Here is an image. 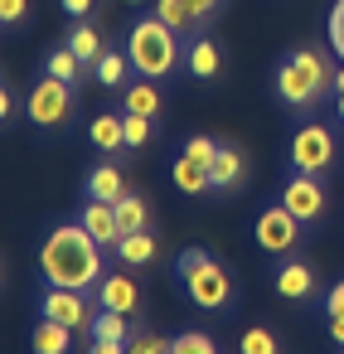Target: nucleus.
I'll return each instance as SVG.
<instances>
[{
    "label": "nucleus",
    "mask_w": 344,
    "mask_h": 354,
    "mask_svg": "<svg viewBox=\"0 0 344 354\" xmlns=\"http://www.w3.org/2000/svg\"><path fill=\"white\" fill-rule=\"evenodd\" d=\"M102 243L83 228V223H59L44 248H39V277L44 286H73V291H93L107 272H102Z\"/></svg>",
    "instance_id": "f257e3e1"
},
{
    "label": "nucleus",
    "mask_w": 344,
    "mask_h": 354,
    "mask_svg": "<svg viewBox=\"0 0 344 354\" xmlns=\"http://www.w3.org/2000/svg\"><path fill=\"white\" fill-rule=\"evenodd\" d=\"M175 281L189 306L199 310H233V277L209 248H184L175 262Z\"/></svg>",
    "instance_id": "f03ea898"
},
{
    "label": "nucleus",
    "mask_w": 344,
    "mask_h": 354,
    "mask_svg": "<svg viewBox=\"0 0 344 354\" xmlns=\"http://www.w3.org/2000/svg\"><path fill=\"white\" fill-rule=\"evenodd\" d=\"M329 88H334V68H329V59L315 54V49H291V54L276 64V97H281L291 112L315 107Z\"/></svg>",
    "instance_id": "7ed1b4c3"
},
{
    "label": "nucleus",
    "mask_w": 344,
    "mask_h": 354,
    "mask_svg": "<svg viewBox=\"0 0 344 354\" xmlns=\"http://www.w3.org/2000/svg\"><path fill=\"white\" fill-rule=\"evenodd\" d=\"M126 54H131V68L141 78H155V83L180 68V39L160 15H146L126 30Z\"/></svg>",
    "instance_id": "20e7f679"
},
{
    "label": "nucleus",
    "mask_w": 344,
    "mask_h": 354,
    "mask_svg": "<svg viewBox=\"0 0 344 354\" xmlns=\"http://www.w3.org/2000/svg\"><path fill=\"white\" fill-rule=\"evenodd\" d=\"M25 112H30V122H35V127H44V131L64 127V122H68V112H73V83H64V78H54V73L35 78Z\"/></svg>",
    "instance_id": "39448f33"
},
{
    "label": "nucleus",
    "mask_w": 344,
    "mask_h": 354,
    "mask_svg": "<svg viewBox=\"0 0 344 354\" xmlns=\"http://www.w3.org/2000/svg\"><path fill=\"white\" fill-rule=\"evenodd\" d=\"M334 165V131L320 127V122H305L296 136H291V170H305V175H320Z\"/></svg>",
    "instance_id": "423d86ee"
},
{
    "label": "nucleus",
    "mask_w": 344,
    "mask_h": 354,
    "mask_svg": "<svg viewBox=\"0 0 344 354\" xmlns=\"http://www.w3.org/2000/svg\"><path fill=\"white\" fill-rule=\"evenodd\" d=\"M252 238H257L262 252H296V243H300V218H296L286 204H267V209L257 214V223H252Z\"/></svg>",
    "instance_id": "0eeeda50"
},
{
    "label": "nucleus",
    "mask_w": 344,
    "mask_h": 354,
    "mask_svg": "<svg viewBox=\"0 0 344 354\" xmlns=\"http://www.w3.org/2000/svg\"><path fill=\"white\" fill-rule=\"evenodd\" d=\"M281 204H286L300 223H320V218H325V209H329V194H325L320 175L291 170V180L281 185Z\"/></svg>",
    "instance_id": "6e6552de"
},
{
    "label": "nucleus",
    "mask_w": 344,
    "mask_h": 354,
    "mask_svg": "<svg viewBox=\"0 0 344 354\" xmlns=\"http://www.w3.org/2000/svg\"><path fill=\"white\" fill-rule=\"evenodd\" d=\"M39 315L68 325V330H88L93 325V306H88V291H73V286H44L39 291Z\"/></svg>",
    "instance_id": "1a4fd4ad"
},
{
    "label": "nucleus",
    "mask_w": 344,
    "mask_h": 354,
    "mask_svg": "<svg viewBox=\"0 0 344 354\" xmlns=\"http://www.w3.org/2000/svg\"><path fill=\"white\" fill-rule=\"evenodd\" d=\"M218 0H155V15L170 25V30H194L204 20H213Z\"/></svg>",
    "instance_id": "9d476101"
},
{
    "label": "nucleus",
    "mask_w": 344,
    "mask_h": 354,
    "mask_svg": "<svg viewBox=\"0 0 344 354\" xmlns=\"http://www.w3.org/2000/svg\"><path fill=\"white\" fill-rule=\"evenodd\" d=\"M78 223L102 243V248H117L126 233H122V223H117V204H102V199H88L83 204V214H78Z\"/></svg>",
    "instance_id": "9b49d317"
},
{
    "label": "nucleus",
    "mask_w": 344,
    "mask_h": 354,
    "mask_svg": "<svg viewBox=\"0 0 344 354\" xmlns=\"http://www.w3.org/2000/svg\"><path fill=\"white\" fill-rule=\"evenodd\" d=\"M97 301H102L107 310H122V315H131V310L141 306V291H136V281H131L126 272H107V277L97 281Z\"/></svg>",
    "instance_id": "f8f14e48"
},
{
    "label": "nucleus",
    "mask_w": 344,
    "mask_h": 354,
    "mask_svg": "<svg viewBox=\"0 0 344 354\" xmlns=\"http://www.w3.org/2000/svg\"><path fill=\"white\" fill-rule=\"evenodd\" d=\"M73 335H78V330H68V325L39 315L35 330H30V349H35V354H73Z\"/></svg>",
    "instance_id": "ddd939ff"
},
{
    "label": "nucleus",
    "mask_w": 344,
    "mask_h": 354,
    "mask_svg": "<svg viewBox=\"0 0 344 354\" xmlns=\"http://www.w3.org/2000/svg\"><path fill=\"white\" fill-rule=\"evenodd\" d=\"M276 291H281L286 301H310V296H315V272H310L305 262H281Z\"/></svg>",
    "instance_id": "4468645a"
},
{
    "label": "nucleus",
    "mask_w": 344,
    "mask_h": 354,
    "mask_svg": "<svg viewBox=\"0 0 344 354\" xmlns=\"http://www.w3.org/2000/svg\"><path fill=\"white\" fill-rule=\"evenodd\" d=\"M88 141H93L97 151H131V146H126V117H112V112L93 117Z\"/></svg>",
    "instance_id": "2eb2a0df"
},
{
    "label": "nucleus",
    "mask_w": 344,
    "mask_h": 354,
    "mask_svg": "<svg viewBox=\"0 0 344 354\" xmlns=\"http://www.w3.org/2000/svg\"><path fill=\"white\" fill-rule=\"evenodd\" d=\"M88 199H102V204L126 199V175H122L117 165H97V170H88Z\"/></svg>",
    "instance_id": "dca6fc26"
},
{
    "label": "nucleus",
    "mask_w": 344,
    "mask_h": 354,
    "mask_svg": "<svg viewBox=\"0 0 344 354\" xmlns=\"http://www.w3.org/2000/svg\"><path fill=\"white\" fill-rule=\"evenodd\" d=\"M170 180H175V189H184V194H209V189H213V170H209V165H194L189 156L175 160Z\"/></svg>",
    "instance_id": "f3484780"
},
{
    "label": "nucleus",
    "mask_w": 344,
    "mask_h": 354,
    "mask_svg": "<svg viewBox=\"0 0 344 354\" xmlns=\"http://www.w3.org/2000/svg\"><path fill=\"white\" fill-rule=\"evenodd\" d=\"M112 252H117L122 267H146V262H155V233H146V228L141 233H126Z\"/></svg>",
    "instance_id": "a211bd4d"
},
{
    "label": "nucleus",
    "mask_w": 344,
    "mask_h": 354,
    "mask_svg": "<svg viewBox=\"0 0 344 354\" xmlns=\"http://www.w3.org/2000/svg\"><path fill=\"white\" fill-rule=\"evenodd\" d=\"M218 68H223V49L213 39H194L189 44V73L199 83H209V78H218Z\"/></svg>",
    "instance_id": "6ab92c4d"
},
{
    "label": "nucleus",
    "mask_w": 344,
    "mask_h": 354,
    "mask_svg": "<svg viewBox=\"0 0 344 354\" xmlns=\"http://www.w3.org/2000/svg\"><path fill=\"white\" fill-rule=\"evenodd\" d=\"M213 189H238V180H242V151L238 146H218V156H213Z\"/></svg>",
    "instance_id": "aec40b11"
},
{
    "label": "nucleus",
    "mask_w": 344,
    "mask_h": 354,
    "mask_svg": "<svg viewBox=\"0 0 344 354\" xmlns=\"http://www.w3.org/2000/svg\"><path fill=\"white\" fill-rule=\"evenodd\" d=\"M122 112L155 117V112H160V88H155V78H146V83H131V88H126V97H122Z\"/></svg>",
    "instance_id": "412c9836"
},
{
    "label": "nucleus",
    "mask_w": 344,
    "mask_h": 354,
    "mask_svg": "<svg viewBox=\"0 0 344 354\" xmlns=\"http://www.w3.org/2000/svg\"><path fill=\"white\" fill-rule=\"evenodd\" d=\"M88 335L93 339H131V315H122V310H97L93 315V325H88Z\"/></svg>",
    "instance_id": "4be33fe9"
},
{
    "label": "nucleus",
    "mask_w": 344,
    "mask_h": 354,
    "mask_svg": "<svg viewBox=\"0 0 344 354\" xmlns=\"http://www.w3.org/2000/svg\"><path fill=\"white\" fill-rule=\"evenodd\" d=\"M83 68H88V64H83V59H78L68 44H64V49H54V54L44 59V73H54V78H64V83H73V88H78Z\"/></svg>",
    "instance_id": "5701e85b"
},
{
    "label": "nucleus",
    "mask_w": 344,
    "mask_h": 354,
    "mask_svg": "<svg viewBox=\"0 0 344 354\" xmlns=\"http://www.w3.org/2000/svg\"><path fill=\"white\" fill-rule=\"evenodd\" d=\"M126 68H131V54H117V49L93 64V73H97L102 88H126Z\"/></svg>",
    "instance_id": "b1692460"
},
{
    "label": "nucleus",
    "mask_w": 344,
    "mask_h": 354,
    "mask_svg": "<svg viewBox=\"0 0 344 354\" xmlns=\"http://www.w3.org/2000/svg\"><path fill=\"white\" fill-rule=\"evenodd\" d=\"M68 49H73V54H78V59H83V64H88V68H93V64H97V59H102V54H107V49H102V39H97V30H93V25H78V30H73V35H68Z\"/></svg>",
    "instance_id": "393cba45"
},
{
    "label": "nucleus",
    "mask_w": 344,
    "mask_h": 354,
    "mask_svg": "<svg viewBox=\"0 0 344 354\" xmlns=\"http://www.w3.org/2000/svg\"><path fill=\"white\" fill-rule=\"evenodd\" d=\"M146 218H151V209H146V199H141V194L117 199V223H122V233H141V228H146Z\"/></svg>",
    "instance_id": "a878e982"
},
{
    "label": "nucleus",
    "mask_w": 344,
    "mask_h": 354,
    "mask_svg": "<svg viewBox=\"0 0 344 354\" xmlns=\"http://www.w3.org/2000/svg\"><path fill=\"white\" fill-rule=\"evenodd\" d=\"M238 354H281V339H276V330H267V325H252V330H242V339H238Z\"/></svg>",
    "instance_id": "bb28decb"
},
{
    "label": "nucleus",
    "mask_w": 344,
    "mask_h": 354,
    "mask_svg": "<svg viewBox=\"0 0 344 354\" xmlns=\"http://www.w3.org/2000/svg\"><path fill=\"white\" fill-rule=\"evenodd\" d=\"M170 354H218V344L204 335V330H184L170 339Z\"/></svg>",
    "instance_id": "cd10ccee"
},
{
    "label": "nucleus",
    "mask_w": 344,
    "mask_h": 354,
    "mask_svg": "<svg viewBox=\"0 0 344 354\" xmlns=\"http://www.w3.org/2000/svg\"><path fill=\"white\" fill-rule=\"evenodd\" d=\"M126 354H170V339H160V335H151V330H131Z\"/></svg>",
    "instance_id": "c85d7f7f"
},
{
    "label": "nucleus",
    "mask_w": 344,
    "mask_h": 354,
    "mask_svg": "<svg viewBox=\"0 0 344 354\" xmlns=\"http://www.w3.org/2000/svg\"><path fill=\"white\" fill-rule=\"evenodd\" d=\"M325 35H329L334 59L344 64V0H334V6H329V25H325Z\"/></svg>",
    "instance_id": "c756f323"
},
{
    "label": "nucleus",
    "mask_w": 344,
    "mask_h": 354,
    "mask_svg": "<svg viewBox=\"0 0 344 354\" xmlns=\"http://www.w3.org/2000/svg\"><path fill=\"white\" fill-rule=\"evenodd\" d=\"M184 156H189L194 165H213V156H218V141H209V136H189V141H184Z\"/></svg>",
    "instance_id": "7c9ffc66"
},
{
    "label": "nucleus",
    "mask_w": 344,
    "mask_h": 354,
    "mask_svg": "<svg viewBox=\"0 0 344 354\" xmlns=\"http://www.w3.org/2000/svg\"><path fill=\"white\" fill-rule=\"evenodd\" d=\"M30 20V0H0V25L6 30H20Z\"/></svg>",
    "instance_id": "2f4dec72"
},
{
    "label": "nucleus",
    "mask_w": 344,
    "mask_h": 354,
    "mask_svg": "<svg viewBox=\"0 0 344 354\" xmlns=\"http://www.w3.org/2000/svg\"><path fill=\"white\" fill-rule=\"evenodd\" d=\"M122 117H126V146H146L155 117H136V112H122Z\"/></svg>",
    "instance_id": "473e14b6"
},
{
    "label": "nucleus",
    "mask_w": 344,
    "mask_h": 354,
    "mask_svg": "<svg viewBox=\"0 0 344 354\" xmlns=\"http://www.w3.org/2000/svg\"><path fill=\"white\" fill-rule=\"evenodd\" d=\"M325 315H339V320H344V281H334V286L325 291Z\"/></svg>",
    "instance_id": "72a5a7b5"
},
{
    "label": "nucleus",
    "mask_w": 344,
    "mask_h": 354,
    "mask_svg": "<svg viewBox=\"0 0 344 354\" xmlns=\"http://www.w3.org/2000/svg\"><path fill=\"white\" fill-rule=\"evenodd\" d=\"M88 354H126V339H93Z\"/></svg>",
    "instance_id": "f704fd0d"
},
{
    "label": "nucleus",
    "mask_w": 344,
    "mask_h": 354,
    "mask_svg": "<svg viewBox=\"0 0 344 354\" xmlns=\"http://www.w3.org/2000/svg\"><path fill=\"white\" fill-rule=\"evenodd\" d=\"M93 10V0H64V15H73V20H83Z\"/></svg>",
    "instance_id": "c9c22d12"
},
{
    "label": "nucleus",
    "mask_w": 344,
    "mask_h": 354,
    "mask_svg": "<svg viewBox=\"0 0 344 354\" xmlns=\"http://www.w3.org/2000/svg\"><path fill=\"white\" fill-rule=\"evenodd\" d=\"M329 320V339H339V349H344V320L339 315H325Z\"/></svg>",
    "instance_id": "e433bc0d"
},
{
    "label": "nucleus",
    "mask_w": 344,
    "mask_h": 354,
    "mask_svg": "<svg viewBox=\"0 0 344 354\" xmlns=\"http://www.w3.org/2000/svg\"><path fill=\"white\" fill-rule=\"evenodd\" d=\"M0 117H6V122L15 117V97H10V93H0Z\"/></svg>",
    "instance_id": "4c0bfd02"
},
{
    "label": "nucleus",
    "mask_w": 344,
    "mask_h": 354,
    "mask_svg": "<svg viewBox=\"0 0 344 354\" xmlns=\"http://www.w3.org/2000/svg\"><path fill=\"white\" fill-rule=\"evenodd\" d=\"M339 93H344V64L334 68V97H339Z\"/></svg>",
    "instance_id": "58836bf2"
},
{
    "label": "nucleus",
    "mask_w": 344,
    "mask_h": 354,
    "mask_svg": "<svg viewBox=\"0 0 344 354\" xmlns=\"http://www.w3.org/2000/svg\"><path fill=\"white\" fill-rule=\"evenodd\" d=\"M334 112H339V122H344V93H339V107H334Z\"/></svg>",
    "instance_id": "ea45409f"
}]
</instances>
